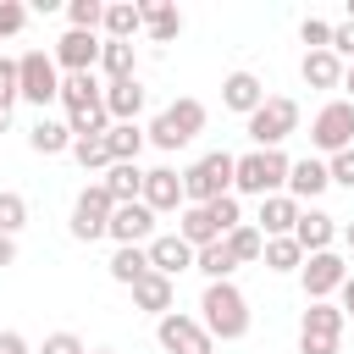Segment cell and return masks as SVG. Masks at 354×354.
Here are the masks:
<instances>
[{"mask_svg":"<svg viewBox=\"0 0 354 354\" xmlns=\"http://www.w3.org/2000/svg\"><path fill=\"white\" fill-rule=\"evenodd\" d=\"M299 199H288V194H266L260 199V216H254V227H260V238H293V221H299Z\"/></svg>","mask_w":354,"mask_h":354,"instance_id":"obj_16","label":"cell"},{"mask_svg":"<svg viewBox=\"0 0 354 354\" xmlns=\"http://www.w3.org/2000/svg\"><path fill=\"white\" fill-rule=\"evenodd\" d=\"M299 354H337V343H321V337H299Z\"/></svg>","mask_w":354,"mask_h":354,"instance_id":"obj_46","label":"cell"},{"mask_svg":"<svg viewBox=\"0 0 354 354\" xmlns=\"http://www.w3.org/2000/svg\"><path fill=\"white\" fill-rule=\"evenodd\" d=\"M155 343L166 354H210V332L199 326V315H183V310H166L155 321Z\"/></svg>","mask_w":354,"mask_h":354,"instance_id":"obj_9","label":"cell"},{"mask_svg":"<svg viewBox=\"0 0 354 354\" xmlns=\"http://www.w3.org/2000/svg\"><path fill=\"white\" fill-rule=\"evenodd\" d=\"M28 227V199L22 194H11V188H0V232L6 238H17Z\"/></svg>","mask_w":354,"mask_h":354,"instance_id":"obj_35","label":"cell"},{"mask_svg":"<svg viewBox=\"0 0 354 354\" xmlns=\"http://www.w3.org/2000/svg\"><path fill=\"white\" fill-rule=\"evenodd\" d=\"M100 33H77V28H66L61 39H55V66H66V72H94L100 66Z\"/></svg>","mask_w":354,"mask_h":354,"instance_id":"obj_12","label":"cell"},{"mask_svg":"<svg viewBox=\"0 0 354 354\" xmlns=\"http://www.w3.org/2000/svg\"><path fill=\"white\" fill-rule=\"evenodd\" d=\"M133 304H138L144 315H155V321H160V315L177 304V282H171V277H160V271H149V277H138V282H133Z\"/></svg>","mask_w":354,"mask_h":354,"instance_id":"obj_20","label":"cell"},{"mask_svg":"<svg viewBox=\"0 0 354 354\" xmlns=\"http://www.w3.org/2000/svg\"><path fill=\"white\" fill-rule=\"evenodd\" d=\"M88 354H116V348H88Z\"/></svg>","mask_w":354,"mask_h":354,"instance_id":"obj_52","label":"cell"},{"mask_svg":"<svg viewBox=\"0 0 354 354\" xmlns=\"http://www.w3.org/2000/svg\"><path fill=\"white\" fill-rule=\"evenodd\" d=\"M6 266H17V238L0 232V271H6Z\"/></svg>","mask_w":354,"mask_h":354,"instance_id":"obj_48","label":"cell"},{"mask_svg":"<svg viewBox=\"0 0 354 354\" xmlns=\"http://www.w3.org/2000/svg\"><path fill=\"white\" fill-rule=\"evenodd\" d=\"M288 155L282 149H249V155H238L232 160V194H254V199H266V194H282L288 188Z\"/></svg>","mask_w":354,"mask_h":354,"instance_id":"obj_2","label":"cell"},{"mask_svg":"<svg viewBox=\"0 0 354 354\" xmlns=\"http://www.w3.org/2000/svg\"><path fill=\"white\" fill-rule=\"evenodd\" d=\"M310 144L326 149V155L354 149V105H348V100H326V105L315 111V122H310Z\"/></svg>","mask_w":354,"mask_h":354,"instance_id":"obj_7","label":"cell"},{"mask_svg":"<svg viewBox=\"0 0 354 354\" xmlns=\"http://www.w3.org/2000/svg\"><path fill=\"white\" fill-rule=\"evenodd\" d=\"M100 28H105V39H122V44H133V33L144 28V17H138V0H111Z\"/></svg>","mask_w":354,"mask_h":354,"instance_id":"obj_27","label":"cell"},{"mask_svg":"<svg viewBox=\"0 0 354 354\" xmlns=\"http://www.w3.org/2000/svg\"><path fill=\"white\" fill-rule=\"evenodd\" d=\"M332 188V177H326V160H315V155H304V160H293L288 166V199H321Z\"/></svg>","mask_w":354,"mask_h":354,"instance_id":"obj_18","label":"cell"},{"mask_svg":"<svg viewBox=\"0 0 354 354\" xmlns=\"http://www.w3.org/2000/svg\"><path fill=\"white\" fill-rule=\"evenodd\" d=\"M138 199H144L155 216H160V210H177V205H183V171H171V166H149Z\"/></svg>","mask_w":354,"mask_h":354,"instance_id":"obj_15","label":"cell"},{"mask_svg":"<svg viewBox=\"0 0 354 354\" xmlns=\"http://www.w3.org/2000/svg\"><path fill=\"white\" fill-rule=\"evenodd\" d=\"M111 210H116V199H111L100 183H83V194L72 199V238H77V243H94V238H105V221H111Z\"/></svg>","mask_w":354,"mask_h":354,"instance_id":"obj_8","label":"cell"},{"mask_svg":"<svg viewBox=\"0 0 354 354\" xmlns=\"http://www.w3.org/2000/svg\"><path fill=\"white\" fill-rule=\"evenodd\" d=\"M299 72H304L310 88H343V61H337L332 50H304Z\"/></svg>","mask_w":354,"mask_h":354,"instance_id":"obj_24","label":"cell"},{"mask_svg":"<svg viewBox=\"0 0 354 354\" xmlns=\"http://www.w3.org/2000/svg\"><path fill=\"white\" fill-rule=\"evenodd\" d=\"M149 138H144V127L138 122H111V133H105V149H111V160H138V149H144Z\"/></svg>","mask_w":354,"mask_h":354,"instance_id":"obj_31","label":"cell"},{"mask_svg":"<svg viewBox=\"0 0 354 354\" xmlns=\"http://www.w3.org/2000/svg\"><path fill=\"white\" fill-rule=\"evenodd\" d=\"M61 94V77H55V55H44V50H28V55H17V100H28V105H50Z\"/></svg>","mask_w":354,"mask_h":354,"instance_id":"obj_6","label":"cell"},{"mask_svg":"<svg viewBox=\"0 0 354 354\" xmlns=\"http://www.w3.org/2000/svg\"><path fill=\"white\" fill-rule=\"evenodd\" d=\"M72 155H77V166H83V171H105V166H111L105 138H72Z\"/></svg>","mask_w":354,"mask_h":354,"instance_id":"obj_37","label":"cell"},{"mask_svg":"<svg viewBox=\"0 0 354 354\" xmlns=\"http://www.w3.org/2000/svg\"><path fill=\"white\" fill-rule=\"evenodd\" d=\"M144 83L138 77H122V83H105V94H100V105H105V116L111 122H138L144 116Z\"/></svg>","mask_w":354,"mask_h":354,"instance_id":"obj_14","label":"cell"},{"mask_svg":"<svg viewBox=\"0 0 354 354\" xmlns=\"http://www.w3.org/2000/svg\"><path fill=\"white\" fill-rule=\"evenodd\" d=\"M243 122H249L254 149H282V138L299 127V105H293L288 94H266V100H260V111H254V116H243Z\"/></svg>","mask_w":354,"mask_h":354,"instance_id":"obj_5","label":"cell"},{"mask_svg":"<svg viewBox=\"0 0 354 354\" xmlns=\"http://www.w3.org/2000/svg\"><path fill=\"white\" fill-rule=\"evenodd\" d=\"M100 188H105L116 205H133V199L144 194V166H138V160H111L105 177H100Z\"/></svg>","mask_w":354,"mask_h":354,"instance_id":"obj_23","label":"cell"},{"mask_svg":"<svg viewBox=\"0 0 354 354\" xmlns=\"http://www.w3.org/2000/svg\"><path fill=\"white\" fill-rule=\"evenodd\" d=\"M337 293H343V321H354V271L343 277V288H337Z\"/></svg>","mask_w":354,"mask_h":354,"instance_id":"obj_47","label":"cell"},{"mask_svg":"<svg viewBox=\"0 0 354 354\" xmlns=\"http://www.w3.org/2000/svg\"><path fill=\"white\" fill-rule=\"evenodd\" d=\"M105 271H111V282L133 288L138 277H149V254H144L138 243H127V249H116V254H111V266H105Z\"/></svg>","mask_w":354,"mask_h":354,"instance_id":"obj_32","label":"cell"},{"mask_svg":"<svg viewBox=\"0 0 354 354\" xmlns=\"http://www.w3.org/2000/svg\"><path fill=\"white\" fill-rule=\"evenodd\" d=\"M343 243H348V254H354V221H348V227H343Z\"/></svg>","mask_w":354,"mask_h":354,"instance_id":"obj_51","label":"cell"},{"mask_svg":"<svg viewBox=\"0 0 354 354\" xmlns=\"http://www.w3.org/2000/svg\"><path fill=\"white\" fill-rule=\"evenodd\" d=\"M260 100H266V83H260L254 72H227V83H221V105H227V111L254 116V111H260Z\"/></svg>","mask_w":354,"mask_h":354,"instance_id":"obj_19","label":"cell"},{"mask_svg":"<svg viewBox=\"0 0 354 354\" xmlns=\"http://www.w3.org/2000/svg\"><path fill=\"white\" fill-rule=\"evenodd\" d=\"M22 28H28V6L0 0V39H11V33H22Z\"/></svg>","mask_w":354,"mask_h":354,"instance_id":"obj_41","label":"cell"},{"mask_svg":"<svg viewBox=\"0 0 354 354\" xmlns=\"http://www.w3.org/2000/svg\"><path fill=\"white\" fill-rule=\"evenodd\" d=\"M260 260H266V271H299V266H304V249H299L293 238H266Z\"/></svg>","mask_w":354,"mask_h":354,"instance_id":"obj_34","label":"cell"},{"mask_svg":"<svg viewBox=\"0 0 354 354\" xmlns=\"http://www.w3.org/2000/svg\"><path fill=\"white\" fill-rule=\"evenodd\" d=\"M199 326L210 332V343H238L249 332V299L238 293V282H205V299H199Z\"/></svg>","mask_w":354,"mask_h":354,"instance_id":"obj_1","label":"cell"},{"mask_svg":"<svg viewBox=\"0 0 354 354\" xmlns=\"http://www.w3.org/2000/svg\"><path fill=\"white\" fill-rule=\"evenodd\" d=\"M0 354H28V337L22 332H0Z\"/></svg>","mask_w":354,"mask_h":354,"instance_id":"obj_45","label":"cell"},{"mask_svg":"<svg viewBox=\"0 0 354 354\" xmlns=\"http://www.w3.org/2000/svg\"><path fill=\"white\" fill-rule=\"evenodd\" d=\"M232 160H238V155H227V149L199 155V160L183 171V199H188V205H210V199L232 194Z\"/></svg>","mask_w":354,"mask_h":354,"instance_id":"obj_4","label":"cell"},{"mask_svg":"<svg viewBox=\"0 0 354 354\" xmlns=\"http://www.w3.org/2000/svg\"><path fill=\"white\" fill-rule=\"evenodd\" d=\"M100 94H105V83H100L94 72H66L55 100L66 105V116H77V111H94V105H100Z\"/></svg>","mask_w":354,"mask_h":354,"instance_id":"obj_22","label":"cell"},{"mask_svg":"<svg viewBox=\"0 0 354 354\" xmlns=\"http://www.w3.org/2000/svg\"><path fill=\"white\" fill-rule=\"evenodd\" d=\"M138 17H144V33H149L155 44H171V39L183 33V11H177L171 0H138Z\"/></svg>","mask_w":354,"mask_h":354,"instance_id":"obj_21","label":"cell"},{"mask_svg":"<svg viewBox=\"0 0 354 354\" xmlns=\"http://www.w3.org/2000/svg\"><path fill=\"white\" fill-rule=\"evenodd\" d=\"M205 210H210V221H216V232H221V238H227L232 227H243V210H238V194H221V199H210Z\"/></svg>","mask_w":354,"mask_h":354,"instance_id":"obj_38","label":"cell"},{"mask_svg":"<svg viewBox=\"0 0 354 354\" xmlns=\"http://www.w3.org/2000/svg\"><path fill=\"white\" fill-rule=\"evenodd\" d=\"M348 22H354V0H348Z\"/></svg>","mask_w":354,"mask_h":354,"instance_id":"obj_53","label":"cell"},{"mask_svg":"<svg viewBox=\"0 0 354 354\" xmlns=\"http://www.w3.org/2000/svg\"><path fill=\"white\" fill-rule=\"evenodd\" d=\"M144 254H149V271H160V277H171V282H177V271H194V249H188L177 232H155V238L144 243Z\"/></svg>","mask_w":354,"mask_h":354,"instance_id":"obj_13","label":"cell"},{"mask_svg":"<svg viewBox=\"0 0 354 354\" xmlns=\"http://www.w3.org/2000/svg\"><path fill=\"white\" fill-rule=\"evenodd\" d=\"M299 39H304L310 50H332V22H321V17H304V28H299Z\"/></svg>","mask_w":354,"mask_h":354,"instance_id":"obj_40","label":"cell"},{"mask_svg":"<svg viewBox=\"0 0 354 354\" xmlns=\"http://www.w3.org/2000/svg\"><path fill=\"white\" fill-rule=\"evenodd\" d=\"M299 337L337 343V337H343V310H337V304H326V299H321V304H310V310H304V321H299Z\"/></svg>","mask_w":354,"mask_h":354,"instance_id":"obj_25","label":"cell"},{"mask_svg":"<svg viewBox=\"0 0 354 354\" xmlns=\"http://www.w3.org/2000/svg\"><path fill=\"white\" fill-rule=\"evenodd\" d=\"M326 177H332L337 188H354V149H337V155H326Z\"/></svg>","mask_w":354,"mask_h":354,"instance_id":"obj_39","label":"cell"},{"mask_svg":"<svg viewBox=\"0 0 354 354\" xmlns=\"http://www.w3.org/2000/svg\"><path fill=\"white\" fill-rule=\"evenodd\" d=\"M221 243L232 249V260H238V266H249V260H260V249H266V238H260V227H254V221H243V227H232V232H227Z\"/></svg>","mask_w":354,"mask_h":354,"instance_id":"obj_33","label":"cell"},{"mask_svg":"<svg viewBox=\"0 0 354 354\" xmlns=\"http://www.w3.org/2000/svg\"><path fill=\"white\" fill-rule=\"evenodd\" d=\"M105 238H116V249H127V243H149L155 238V210L144 205V199H133V205H116L111 210V221H105Z\"/></svg>","mask_w":354,"mask_h":354,"instance_id":"obj_11","label":"cell"},{"mask_svg":"<svg viewBox=\"0 0 354 354\" xmlns=\"http://www.w3.org/2000/svg\"><path fill=\"white\" fill-rule=\"evenodd\" d=\"M343 277H348V266H343V254H332V249L304 254V266H299V282H304V299H310V304L332 299V293L343 288Z\"/></svg>","mask_w":354,"mask_h":354,"instance_id":"obj_10","label":"cell"},{"mask_svg":"<svg viewBox=\"0 0 354 354\" xmlns=\"http://www.w3.org/2000/svg\"><path fill=\"white\" fill-rule=\"evenodd\" d=\"M177 238H183L188 249H205V243H216L221 232H216V221H210V210H205V205H188V210L177 216Z\"/></svg>","mask_w":354,"mask_h":354,"instance_id":"obj_29","label":"cell"},{"mask_svg":"<svg viewBox=\"0 0 354 354\" xmlns=\"http://www.w3.org/2000/svg\"><path fill=\"white\" fill-rule=\"evenodd\" d=\"M28 149H33V155H61V149H72V127L55 122V116H39V122L28 127Z\"/></svg>","mask_w":354,"mask_h":354,"instance_id":"obj_26","label":"cell"},{"mask_svg":"<svg viewBox=\"0 0 354 354\" xmlns=\"http://www.w3.org/2000/svg\"><path fill=\"white\" fill-rule=\"evenodd\" d=\"M332 238H337V216H326V210H299V221H293V243L304 249V254H321V249H332Z\"/></svg>","mask_w":354,"mask_h":354,"instance_id":"obj_17","label":"cell"},{"mask_svg":"<svg viewBox=\"0 0 354 354\" xmlns=\"http://www.w3.org/2000/svg\"><path fill=\"white\" fill-rule=\"evenodd\" d=\"M39 354H88V348H83V337H77V332H50Z\"/></svg>","mask_w":354,"mask_h":354,"instance_id":"obj_42","label":"cell"},{"mask_svg":"<svg viewBox=\"0 0 354 354\" xmlns=\"http://www.w3.org/2000/svg\"><path fill=\"white\" fill-rule=\"evenodd\" d=\"M6 127H11V105H0V133H6Z\"/></svg>","mask_w":354,"mask_h":354,"instance_id":"obj_50","label":"cell"},{"mask_svg":"<svg viewBox=\"0 0 354 354\" xmlns=\"http://www.w3.org/2000/svg\"><path fill=\"white\" fill-rule=\"evenodd\" d=\"M66 22H72L77 33H94V28L105 22V0H72V6H66Z\"/></svg>","mask_w":354,"mask_h":354,"instance_id":"obj_36","label":"cell"},{"mask_svg":"<svg viewBox=\"0 0 354 354\" xmlns=\"http://www.w3.org/2000/svg\"><path fill=\"white\" fill-rule=\"evenodd\" d=\"M0 105H17V61L0 55Z\"/></svg>","mask_w":354,"mask_h":354,"instance_id":"obj_44","label":"cell"},{"mask_svg":"<svg viewBox=\"0 0 354 354\" xmlns=\"http://www.w3.org/2000/svg\"><path fill=\"white\" fill-rule=\"evenodd\" d=\"M205 133V100H194V94H183V100H171L149 127H144V138L155 144V149H183L188 138H199Z\"/></svg>","mask_w":354,"mask_h":354,"instance_id":"obj_3","label":"cell"},{"mask_svg":"<svg viewBox=\"0 0 354 354\" xmlns=\"http://www.w3.org/2000/svg\"><path fill=\"white\" fill-rule=\"evenodd\" d=\"M343 88H348V105H354V61L343 66Z\"/></svg>","mask_w":354,"mask_h":354,"instance_id":"obj_49","label":"cell"},{"mask_svg":"<svg viewBox=\"0 0 354 354\" xmlns=\"http://www.w3.org/2000/svg\"><path fill=\"white\" fill-rule=\"evenodd\" d=\"M100 72H105L111 83H122V77H133V72H138V44H122V39H105V44H100Z\"/></svg>","mask_w":354,"mask_h":354,"instance_id":"obj_28","label":"cell"},{"mask_svg":"<svg viewBox=\"0 0 354 354\" xmlns=\"http://www.w3.org/2000/svg\"><path fill=\"white\" fill-rule=\"evenodd\" d=\"M332 55L337 61H354V22H337L332 28Z\"/></svg>","mask_w":354,"mask_h":354,"instance_id":"obj_43","label":"cell"},{"mask_svg":"<svg viewBox=\"0 0 354 354\" xmlns=\"http://www.w3.org/2000/svg\"><path fill=\"white\" fill-rule=\"evenodd\" d=\"M194 271H205V282H232V271H238V260H232V249L216 238V243H205V249H194Z\"/></svg>","mask_w":354,"mask_h":354,"instance_id":"obj_30","label":"cell"}]
</instances>
